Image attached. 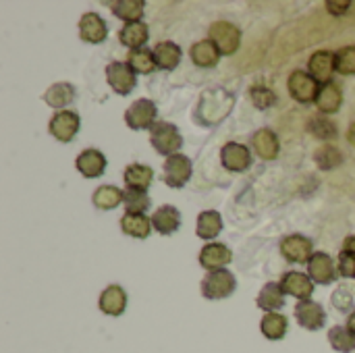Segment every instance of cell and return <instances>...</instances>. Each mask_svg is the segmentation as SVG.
<instances>
[{
  "label": "cell",
  "instance_id": "cell-1",
  "mask_svg": "<svg viewBox=\"0 0 355 353\" xmlns=\"http://www.w3.org/2000/svg\"><path fill=\"white\" fill-rule=\"evenodd\" d=\"M150 144L154 146V150L162 156H173L179 154V148L183 146V135L179 133L177 125L166 123V121H158L152 129H150Z\"/></svg>",
  "mask_w": 355,
  "mask_h": 353
},
{
  "label": "cell",
  "instance_id": "cell-2",
  "mask_svg": "<svg viewBox=\"0 0 355 353\" xmlns=\"http://www.w3.org/2000/svg\"><path fill=\"white\" fill-rule=\"evenodd\" d=\"M235 289H237V279L227 268L212 270L202 281V295L206 300H225V298L233 295Z\"/></svg>",
  "mask_w": 355,
  "mask_h": 353
},
{
  "label": "cell",
  "instance_id": "cell-3",
  "mask_svg": "<svg viewBox=\"0 0 355 353\" xmlns=\"http://www.w3.org/2000/svg\"><path fill=\"white\" fill-rule=\"evenodd\" d=\"M208 40L216 44L223 56H233L241 44V31L231 21H216L208 29Z\"/></svg>",
  "mask_w": 355,
  "mask_h": 353
},
{
  "label": "cell",
  "instance_id": "cell-4",
  "mask_svg": "<svg viewBox=\"0 0 355 353\" xmlns=\"http://www.w3.org/2000/svg\"><path fill=\"white\" fill-rule=\"evenodd\" d=\"M158 108L152 100L148 98H139L135 100L127 110H125V123L129 129L133 131H141V129H152L158 121Z\"/></svg>",
  "mask_w": 355,
  "mask_h": 353
},
{
  "label": "cell",
  "instance_id": "cell-5",
  "mask_svg": "<svg viewBox=\"0 0 355 353\" xmlns=\"http://www.w3.org/2000/svg\"><path fill=\"white\" fill-rule=\"evenodd\" d=\"M320 83L306 71H293L289 75V81H287V89L291 94V98L300 104H310V102H316L318 98V92H320Z\"/></svg>",
  "mask_w": 355,
  "mask_h": 353
},
{
  "label": "cell",
  "instance_id": "cell-6",
  "mask_svg": "<svg viewBox=\"0 0 355 353\" xmlns=\"http://www.w3.org/2000/svg\"><path fill=\"white\" fill-rule=\"evenodd\" d=\"M135 75L137 73L127 62L114 60V62L106 64V81L112 87V92H116L119 96H129L135 89V85H137Z\"/></svg>",
  "mask_w": 355,
  "mask_h": 353
},
{
  "label": "cell",
  "instance_id": "cell-7",
  "mask_svg": "<svg viewBox=\"0 0 355 353\" xmlns=\"http://www.w3.org/2000/svg\"><path fill=\"white\" fill-rule=\"evenodd\" d=\"M79 127H81V117L73 110H60L48 123L50 135L60 144H69L79 133Z\"/></svg>",
  "mask_w": 355,
  "mask_h": 353
},
{
  "label": "cell",
  "instance_id": "cell-8",
  "mask_svg": "<svg viewBox=\"0 0 355 353\" xmlns=\"http://www.w3.org/2000/svg\"><path fill=\"white\" fill-rule=\"evenodd\" d=\"M191 160L185 154H173L164 160V183L173 189H181L191 179Z\"/></svg>",
  "mask_w": 355,
  "mask_h": 353
},
{
  "label": "cell",
  "instance_id": "cell-9",
  "mask_svg": "<svg viewBox=\"0 0 355 353\" xmlns=\"http://www.w3.org/2000/svg\"><path fill=\"white\" fill-rule=\"evenodd\" d=\"M281 254L287 262L308 264L314 256V243L304 235H289L281 243Z\"/></svg>",
  "mask_w": 355,
  "mask_h": 353
},
{
  "label": "cell",
  "instance_id": "cell-10",
  "mask_svg": "<svg viewBox=\"0 0 355 353\" xmlns=\"http://www.w3.org/2000/svg\"><path fill=\"white\" fill-rule=\"evenodd\" d=\"M220 162L231 173H243L252 166V152L245 144L229 141L220 150Z\"/></svg>",
  "mask_w": 355,
  "mask_h": 353
},
{
  "label": "cell",
  "instance_id": "cell-11",
  "mask_svg": "<svg viewBox=\"0 0 355 353\" xmlns=\"http://www.w3.org/2000/svg\"><path fill=\"white\" fill-rule=\"evenodd\" d=\"M79 37L85 44H102L108 37L106 21L98 12H94V10L83 12L81 19H79Z\"/></svg>",
  "mask_w": 355,
  "mask_h": 353
},
{
  "label": "cell",
  "instance_id": "cell-12",
  "mask_svg": "<svg viewBox=\"0 0 355 353\" xmlns=\"http://www.w3.org/2000/svg\"><path fill=\"white\" fill-rule=\"evenodd\" d=\"M295 320L306 331H320L327 325V312L318 302L306 300L295 306Z\"/></svg>",
  "mask_w": 355,
  "mask_h": 353
},
{
  "label": "cell",
  "instance_id": "cell-13",
  "mask_svg": "<svg viewBox=\"0 0 355 353\" xmlns=\"http://www.w3.org/2000/svg\"><path fill=\"white\" fill-rule=\"evenodd\" d=\"M281 287L287 295L297 298L300 302H306L312 298L314 293V281L310 279V275L300 273V270H289L283 275L281 279Z\"/></svg>",
  "mask_w": 355,
  "mask_h": 353
},
{
  "label": "cell",
  "instance_id": "cell-14",
  "mask_svg": "<svg viewBox=\"0 0 355 353\" xmlns=\"http://www.w3.org/2000/svg\"><path fill=\"white\" fill-rule=\"evenodd\" d=\"M233 262V252L225 243H206L200 252V266L208 273L223 270L227 264Z\"/></svg>",
  "mask_w": 355,
  "mask_h": 353
},
{
  "label": "cell",
  "instance_id": "cell-15",
  "mask_svg": "<svg viewBox=\"0 0 355 353\" xmlns=\"http://www.w3.org/2000/svg\"><path fill=\"white\" fill-rule=\"evenodd\" d=\"M75 169H77L79 175H83L85 179L102 177L104 171H106V156H104L100 150H96V148L83 150V152L75 158Z\"/></svg>",
  "mask_w": 355,
  "mask_h": 353
},
{
  "label": "cell",
  "instance_id": "cell-16",
  "mask_svg": "<svg viewBox=\"0 0 355 353\" xmlns=\"http://www.w3.org/2000/svg\"><path fill=\"white\" fill-rule=\"evenodd\" d=\"M308 275L318 285H331L337 279V268L333 258L324 252H316L308 262Z\"/></svg>",
  "mask_w": 355,
  "mask_h": 353
},
{
  "label": "cell",
  "instance_id": "cell-17",
  "mask_svg": "<svg viewBox=\"0 0 355 353\" xmlns=\"http://www.w3.org/2000/svg\"><path fill=\"white\" fill-rule=\"evenodd\" d=\"M335 71H337V69H335V54L329 52V50H318V52H314V54L310 56V60H308V73H310L320 85L331 83Z\"/></svg>",
  "mask_w": 355,
  "mask_h": 353
},
{
  "label": "cell",
  "instance_id": "cell-18",
  "mask_svg": "<svg viewBox=\"0 0 355 353\" xmlns=\"http://www.w3.org/2000/svg\"><path fill=\"white\" fill-rule=\"evenodd\" d=\"M252 148L262 160H275L281 152L279 135L272 129H258L252 137Z\"/></svg>",
  "mask_w": 355,
  "mask_h": 353
},
{
  "label": "cell",
  "instance_id": "cell-19",
  "mask_svg": "<svg viewBox=\"0 0 355 353\" xmlns=\"http://www.w3.org/2000/svg\"><path fill=\"white\" fill-rule=\"evenodd\" d=\"M100 312L106 316H121L127 308V293L121 285H108L98 300Z\"/></svg>",
  "mask_w": 355,
  "mask_h": 353
},
{
  "label": "cell",
  "instance_id": "cell-20",
  "mask_svg": "<svg viewBox=\"0 0 355 353\" xmlns=\"http://www.w3.org/2000/svg\"><path fill=\"white\" fill-rule=\"evenodd\" d=\"M152 227L154 231H158L160 235H173L179 231L181 227V212L166 204V206H160L154 214H152Z\"/></svg>",
  "mask_w": 355,
  "mask_h": 353
},
{
  "label": "cell",
  "instance_id": "cell-21",
  "mask_svg": "<svg viewBox=\"0 0 355 353\" xmlns=\"http://www.w3.org/2000/svg\"><path fill=\"white\" fill-rule=\"evenodd\" d=\"M189 56L193 60V64L202 67V69H212L218 64L220 60V50L216 48V44L212 40H200L191 46L189 50Z\"/></svg>",
  "mask_w": 355,
  "mask_h": 353
},
{
  "label": "cell",
  "instance_id": "cell-22",
  "mask_svg": "<svg viewBox=\"0 0 355 353\" xmlns=\"http://www.w3.org/2000/svg\"><path fill=\"white\" fill-rule=\"evenodd\" d=\"M154 58H156L158 69H162V71H175V69L179 67L181 58H183V50H181L179 44L166 40V42L156 44V48H154Z\"/></svg>",
  "mask_w": 355,
  "mask_h": 353
},
{
  "label": "cell",
  "instance_id": "cell-23",
  "mask_svg": "<svg viewBox=\"0 0 355 353\" xmlns=\"http://www.w3.org/2000/svg\"><path fill=\"white\" fill-rule=\"evenodd\" d=\"M150 37V29L144 21H135V23H125L119 31V40L123 46H127L129 50H139L144 48V44Z\"/></svg>",
  "mask_w": 355,
  "mask_h": 353
},
{
  "label": "cell",
  "instance_id": "cell-24",
  "mask_svg": "<svg viewBox=\"0 0 355 353\" xmlns=\"http://www.w3.org/2000/svg\"><path fill=\"white\" fill-rule=\"evenodd\" d=\"M75 85L73 83H64V81H60V83H54V85H50L46 92H44V102L50 106V108H54V110H62V108H67L73 100H75Z\"/></svg>",
  "mask_w": 355,
  "mask_h": 353
},
{
  "label": "cell",
  "instance_id": "cell-25",
  "mask_svg": "<svg viewBox=\"0 0 355 353\" xmlns=\"http://www.w3.org/2000/svg\"><path fill=\"white\" fill-rule=\"evenodd\" d=\"M316 106L322 114H335L341 110L343 106V92L337 83H324L318 92V98H316Z\"/></svg>",
  "mask_w": 355,
  "mask_h": 353
},
{
  "label": "cell",
  "instance_id": "cell-26",
  "mask_svg": "<svg viewBox=\"0 0 355 353\" xmlns=\"http://www.w3.org/2000/svg\"><path fill=\"white\" fill-rule=\"evenodd\" d=\"M123 181L127 185V189H139V191H146L152 181H154V171L146 164H139V162H133L125 169L123 173Z\"/></svg>",
  "mask_w": 355,
  "mask_h": 353
},
{
  "label": "cell",
  "instance_id": "cell-27",
  "mask_svg": "<svg viewBox=\"0 0 355 353\" xmlns=\"http://www.w3.org/2000/svg\"><path fill=\"white\" fill-rule=\"evenodd\" d=\"M121 229L125 235L133 237V239H146L152 233V218H148L146 214H133V212H125L121 218Z\"/></svg>",
  "mask_w": 355,
  "mask_h": 353
},
{
  "label": "cell",
  "instance_id": "cell-28",
  "mask_svg": "<svg viewBox=\"0 0 355 353\" xmlns=\"http://www.w3.org/2000/svg\"><path fill=\"white\" fill-rule=\"evenodd\" d=\"M223 231V216L216 210H204L198 216V225H196V235L204 241L216 239Z\"/></svg>",
  "mask_w": 355,
  "mask_h": 353
},
{
  "label": "cell",
  "instance_id": "cell-29",
  "mask_svg": "<svg viewBox=\"0 0 355 353\" xmlns=\"http://www.w3.org/2000/svg\"><path fill=\"white\" fill-rule=\"evenodd\" d=\"M258 308L264 310L266 314L268 312H277L285 306V291L281 287V283H266L262 287V291L258 293V300H256Z\"/></svg>",
  "mask_w": 355,
  "mask_h": 353
},
{
  "label": "cell",
  "instance_id": "cell-30",
  "mask_svg": "<svg viewBox=\"0 0 355 353\" xmlns=\"http://www.w3.org/2000/svg\"><path fill=\"white\" fill-rule=\"evenodd\" d=\"M287 329H289V320L285 314L279 312H268L260 320V331L268 341H281L287 335Z\"/></svg>",
  "mask_w": 355,
  "mask_h": 353
},
{
  "label": "cell",
  "instance_id": "cell-31",
  "mask_svg": "<svg viewBox=\"0 0 355 353\" xmlns=\"http://www.w3.org/2000/svg\"><path fill=\"white\" fill-rule=\"evenodd\" d=\"M92 202L98 210H114L119 204L125 202V191L114 185H100L94 191Z\"/></svg>",
  "mask_w": 355,
  "mask_h": 353
},
{
  "label": "cell",
  "instance_id": "cell-32",
  "mask_svg": "<svg viewBox=\"0 0 355 353\" xmlns=\"http://www.w3.org/2000/svg\"><path fill=\"white\" fill-rule=\"evenodd\" d=\"M112 6V15L125 23H135L141 21L144 12H146V2L144 0H116L110 4Z\"/></svg>",
  "mask_w": 355,
  "mask_h": 353
},
{
  "label": "cell",
  "instance_id": "cell-33",
  "mask_svg": "<svg viewBox=\"0 0 355 353\" xmlns=\"http://www.w3.org/2000/svg\"><path fill=\"white\" fill-rule=\"evenodd\" d=\"M127 64H129L135 73H141V75H150L152 71L158 69L156 58H154V50H148V48L129 50V54H127Z\"/></svg>",
  "mask_w": 355,
  "mask_h": 353
},
{
  "label": "cell",
  "instance_id": "cell-34",
  "mask_svg": "<svg viewBox=\"0 0 355 353\" xmlns=\"http://www.w3.org/2000/svg\"><path fill=\"white\" fill-rule=\"evenodd\" d=\"M329 343L335 352L352 353L355 352V333L349 327H333L329 331Z\"/></svg>",
  "mask_w": 355,
  "mask_h": 353
},
{
  "label": "cell",
  "instance_id": "cell-35",
  "mask_svg": "<svg viewBox=\"0 0 355 353\" xmlns=\"http://www.w3.org/2000/svg\"><path fill=\"white\" fill-rule=\"evenodd\" d=\"M308 129H310L312 135H316L322 141H333L337 137V127L327 117H314V119H310Z\"/></svg>",
  "mask_w": 355,
  "mask_h": 353
},
{
  "label": "cell",
  "instance_id": "cell-36",
  "mask_svg": "<svg viewBox=\"0 0 355 353\" xmlns=\"http://www.w3.org/2000/svg\"><path fill=\"white\" fill-rule=\"evenodd\" d=\"M123 204L127 206V212L144 214L150 208V196L146 191H139V189H125V202Z\"/></svg>",
  "mask_w": 355,
  "mask_h": 353
},
{
  "label": "cell",
  "instance_id": "cell-37",
  "mask_svg": "<svg viewBox=\"0 0 355 353\" xmlns=\"http://www.w3.org/2000/svg\"><path fill=\"white\" fill-rule=\"evenodd\" d=\"M250 98H252L254 106L260 108V110H268V108H272L277 104V94L266 85H254L250 89Z\"/></svg>",
  "mask_w": 355,
  "mask_h": 353
},
{
  "label": "cell",
  "instance_id": "cell-38",
  "mask_svg": "<svg viewBox=\"0 0 355 353\" xmlns=\"http://www.w3.org/2000/svg\"><path fill=\"white\" fill-rule=\"evenodd\" d=\"M335 69L341 75H355V46H345L335 52Z\"/></svg>",
  "mask_w": 355,
  "mask_h": 353
},
{
  "label": "cell",
  "instance_id": "cell-39",
  "mask_svg": "<svg viewBox=\"0 0 355 353\" xmlns=\"http://www.w3.org/2000/svg\"><path fill=\"white\" fill-rule=\"evenodd\" d=\"M316 162H318L320 169L331 171V169H337L343 162V154L335 146H324V148H320L316 152Z\"/></svg>",
  "mask_w": 355,
  "mask_h": 353
},
{
  "label": "cell",
  "instance_id": "cell-40",
  "mask_svg": "<svg viewBox=\"0 0 355 353\" xmlns=\"http://www.w3.org/2000/svg\"><path fill=\"white\" fill-rule=\"evenodd\" d=\"M333 306L339 310V312H349L352 310V304H354V298H352V293H347V289L345 287H339L335 293H333Z\"/></svg>",
  "mask_w": 355,
  "mask_h": 353
},
{
  "label": "cell",
  "instance_id": "cell-41",
  "mask_svg": "<svg viewBox=\"0 0 355 353\" xmlns=\"http://www.w3.org/2000/svg\"><path fill=\"white\" fill-rule=\"evenodd\" d=\"M339 275L345 279H355V254L349 252L339 254Z\"/></svg>",
  "mask_w": 355,
  "mask_h": 353
},
{
  "label": "cell",
  "instance_id": "cell-42",
  "mask_svg": "<svg viewBox=\"0 0 355 353\" xmlns=\"http://www.w3.org/2000/svg\"><path fill=\"white\" fill-rule=\"evenodd\" d=\"M327 8H329L331 15H345L352 8V2H347V0H341V2L339 0H329Z\"/></svg>",
  "mask_w": 355,
  "mask_h": 353
},
{
  "label": "cell",
  "instance_id": "cell-43",
  "mask_svg": "<svg viewBox=\"0 0 355 353\" xmlns=\"http://www.w3.org/2000/svg\"><path fill=\"white\" fill-rule=\"evenodd\" d=\"M343 252H349V254H355V235H352V237H347V239H345Z\"/></svg>",
  "mask_w": 355,
  "mask_h": 353
},
{
  "label": "cell",
  "instance_id": "cell-44",
  "mask_svg": "<svg viewBox=\"0 0 355 353\" xmlns=\"http://www.w3.org/2000/svg\"><path fill=\"white\" fill-rule=\"evenodd\" d=\"M347 141L355 148V123L349 127V131H347Z\"/></svg>",
  "mask_w": 355,
  "mask_h": 353
},
{
  "label": "cell",
  "instance_id": "cell-45",
  "mask_svg": "<svg viewBox=\"0 0 355 353\" xmlns=\"http://www.w3.org/2000/svg\"><path fill=\"white\" fill-rule=\"evenodd\" d=\"M347 327H349V329H352V331H354V333H355V310H354V312H352V314H349Z\"/></svg>",
  "mask_w": 355,
  "mask_h": 353
}]
</instances>
